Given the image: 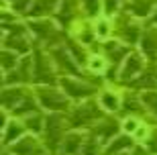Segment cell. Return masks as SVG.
I'll use <instances>...</instances> for the list:
<instances>
[{"label":"cell","mask_w":157,"mask_h":155,"mask_svg":"<svg viewBox=\"0 0 157 155\" xmlns=\"http://www.w3.org/2000/svg\"><path fill=\"white\" fill-rule=\"evenodd\" d=\"M90 61H92L90 65H92L94 72H102V69L106 68V63H104V59H102V57H92Z\"/></svg>","instance_id":"6da1fadb"},{"label":"cell","mask_w":157,"mask_h":155,"mask_svg":"<svg viewBox=\"0 0 157 155\" xmlns=\"http://www.w3.org/2000/svg\"><path fill=\"white\" fill-rule=\"evenodd\" d=\"M96 33H98L100 37H106V35H108V25H106V21L96 23Z\"/></svg>","instance_id":"7a4b0ae2"},{"label":"cell","mask_w":157,"mask_h":155,"mask_svg":"<svg viewBox=\"0 0 157 155\" xmlns=\"http://www.w3.org/2000/svg\"><path fill=\"white\" fill-rule=\"evenodd\" d=\"M137 126H139V125H137V121H133V118L124 121V131H131V133H133V131H137Z\"/></svg>","instance_id":"3957f363"}]
</instances>
